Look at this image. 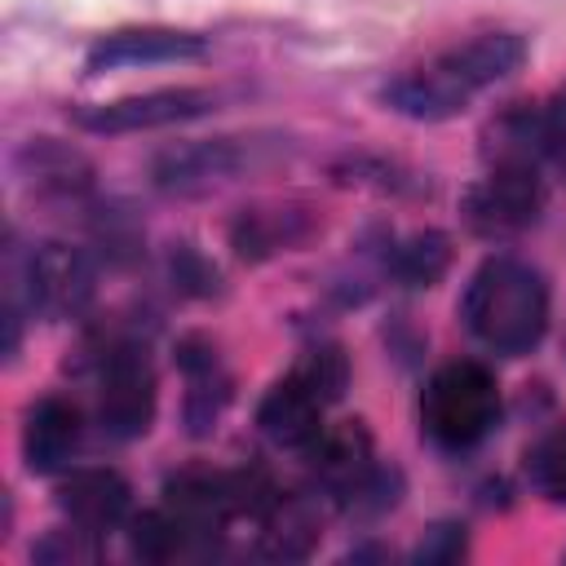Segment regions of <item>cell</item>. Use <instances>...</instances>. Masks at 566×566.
Masks as SVG:
<instances>
[{"label": "cell", "mask_w": 566, "mask_h": 566, "mask_svg": "<svg viewBox=\"0 0 566 566\" xmlns=\"http://www.w3.org/2000/svg\"><path fill=\"white\" fill-rule=\"evenodd\" d=\"M93 539H97V535H88V531H80V526L53 531L49 539L35 544V562H80V557H93V553H97Z\"/></svg>", "instance_id": "cell-23"}, {"label": "cell", "mask_w": 566, "mask_h": 566, "mask_svg": "<svg viewBox=\"0 0 566 566\" xmlns=\"http://www.w3.org/2000/svg\"><path fill=\"white\" fill-rule=\"evenodd\" d=\"M261 526V553L279 557V562H296L310 557V548L318 544V509L305 495H283L256 517Z\"/></svg>", "instance_id": "cell-16"}, {"label": "cell", "mask_w": 566, "mask_h": 566, "mask_svg": "<svg viewBox=\"0 0 566 566\" xmlns=\"http://www.w3.org/2000/svg\"><path fill=\"white\" fill-rule=\"evenodd\" d=\"M451 265V239L442 230H416L385 252V270L402 287H433Z\"/></svg>", "instance_id": "cell-18"}, {"label": "cell", "mask_w": 566, "mask_h": 566, "mask_svg": "<svg viewBox=\"0 0 566 566\" xmlns=\"http://www.w3.org/2000/svg\"><path fill=\"white\" fill-rule=\"evenodd\" d=\"M177 367L186 371V402H181V420L190 438H208L221 420V411L230 407V389L234 380L221 367V354L208 336L190 332L177 340Z\"/></svg>", "instance_id": "cell-12"}, {"label": "cell", "mask_w": 566, "mask_h": 566, "mask_svg": "<svg viewBox=\"0 0 566 566\" xmlns=\"http://www.w3.org/2000/svg\"><path fill=\"white\" fill-rule=\"evenodd\" d=\"M460 318L482 349L500 358H522L548 332V283L531 261L495 252L469 274Z\"/></svg>", "instance_id": "cell-2"}, {"label": "cell", "mask_w": 566, "mask_h": 566, "mask_svg": "<svg viewBox=\"0 0 566 566\" xmlns=\"http://www.w3.org/2000/svg\"><path fill=\"white\" fill-rule=\"evenodd\" d=\"M57 509L66 513L71 526H80V531L102 539V535L128 526V517H133V486L111 464L66 469L62 482H57Z\"/></svg>", "instance_id": "cell-8"}, {"label": "cell", "mask_w": 566, "mask_h": 566, "mask_svg": "<svg viewBox=\"0 0 566 566\" xmlns=\"http://www.w3.org/2000/svg\"><path fill=\"white\" fill-rule=\"evenodd\" d=\"M500 380L478 358L442 363L420 389V429L442 451H473L500 424Z\"/></svg>", "instance_id": "cell-3"}, {"label": "cell", "mask_w": 566, "mask_h": 566, "mask_svg": "<svg viewBox=\"0 0 566 566\" xmlns=\"http://www.w3.org/2000/svg\"><path fill=\"white\" fill-rule=\"evenodd\" d=\"M314 469V478L323 482V491L332 500H345L363 478L367 469L376 464V447H371V433L363 420H340V424H323V433L301 451Z\"/></svg>", "instance_id": "cell-14"}, {"label": "cell", "mask_w": 566, "mask_h": 566, "mask_svg": "<svg viewBox=\"0 0 566 566\" xmlns=\"http://www.w3.org/2000/svg\"><path fill=\"white\" fill-rule=\"evenodd\" d=\"M256 159H261V142H252V137L177 142L150 159V186L172 199H195V195H212L226 181L243 177Z\"/></svg>", "instance_id": "cell-5"}, {"label": "cell", "mask_w": 566, "mask_h": 566, "mask_svg": "<svg viewBox=\"0 0 566 566\" xmlns=\"http://www.w3.org/2000/svg\"><path fill=\"white\" fill-rule=\"evenodd\" d=\"M208 544H212V539H203L199 531H190V526H186L177 513H168L164 504L128 517V548H133V557H142V562L164 566V562H177V557H195V553H203Z\"/></svg>", "instance_id": "cell-17"}, {"label": "cell", "mask_w": 566, "mask_h": 566, "mask_svg": "<svg viewBox=\"0 0 566 566\" xmlns=\"http://www.w3.org/2000/svg\"><path fill=\"white\" fill-rule=\"evenodd\" d=\"M526 62V40L517 31H486L464 40L460 49H442L429 62L394 75L380 88V102L407 119H455L482 88L509 80Z\"/></svg>", "instance_id": "cell-1"}, {"label": "cell", "mask_w": 566, "mask_h": 566, "mask_svg": "<svg viewBox=\"0 0 566 566\" xmlns=\"http://www.w3.org/2000/svg\"><path fill=\"white\" fill-rule=\"evenodd\" d=\"M208 40L199 31L177 27H119L93 40L84 57V75H106L119 66H164V62H199Z\"/></svg>", "instance_id": "cell-9"}, {"label": "cell", "mask_w": 566, "mask_h": 566, "mask_svg": "<svg viewBox=\"0 0 566 566\" xmlns=\"http://www.w3.org/2000/svg\"><path fill=\"white\" fill-rule=\"evenodd\" d=\"M292 376H301L327 407L345 394V385H349V358H345V349L336 345V340H314L310 349H301V358L292 363Z\"/></svg>", "instance_id": "cell-19"}, {"label": "cell", "mask_w": 566, "mask_h": 566, "mask_svg": "<svg viewBox=\"0 0 566 566\" xmlns=\"http://www.w3.org/2000/svg\"><path fill=\"white\" fill-rule=\"evenodd\" d=\"M526 478L544 500L566 504V420L535 438L526 451Z\"/></svg>", "instance_id": "cell-20"}, {"label": "cell", "mask_w": 566, "mask_h": 566, "mask_svg": "<svg viewBox=\"0 0 566 566\" xmlns=\"http://www.w3.org/2000/svg\"><path fill=\"white\" fill-rule=\"evenodd\" d=\"M13 172L40 199H84L97 186L93 159L80 146L57 137H27L13 150Z\"/></svg>", "instance_id": "cell-10"}, {"label": "cell", "mask_w": 566, "mask_h": 566, "mask_svg": "<svg viewBox=\"0 0 566 566\" xmlns=\"http://www.w3.org/2000/svg\"><path fill=\"white\" fill-rule=\"evenodd\" d=\"M217 111V93L195 88V84H177V88H150V93H133V97H115V102H88L75 106L71 119L84 133H102V137H119V133H155V128H172L186 119H199Z\"/></svg>", "instance_id": "cell-7"}, {"label": "cell", "mask_w": 566, "mask_h": 566, "mask_svg": "<svg viewBox=\"0 0 566 566\" xmlns=\"http://www.w3.org/2000/svg\"><path fill=\"white\" fill-rule=\"evenodd\" d=\"M323 411L327 402L301 380V376H283L265 389L261 407H256V429L274 442V447H287V451H305L318 433H323Z\"/></svg>", "instance_id": "cell-15"}, {"label": "cell", "mask_w": 566, "mask_h": 566, "mask_svg": "<svg viewBox=\"0 0 566 566\" xmlns=\"http://www.w3.org/2000/svg\"><path fill=\"white\" fill-rule=\"evenodd\" d=\"M544 177L526 164H491V172L469 186L464 195V221L482 239H513L531 230L544 212Z\"/></svg>", "instance_id": "cell-6"}, {"label": "cell", "mask_w": 566, "mask_h": 566, "mask_svg": "<svg viewBox=\"0 0 566 566\" xmlns=\"http://www.w3.org/2000/svg\"><path fill=\"white\" fill-rule=\"evenodd\" d=\"M168 270H172L177 292H186V296H217V292H221V274H217L212 261H203L190 243H177V248H172Z\"/></svg>", "instance_id": "cell-21"}, {"label": "cell", "mask_w": 566, "mask_h": 566, "mask_svg": "<svg viewBox=\"0 0 566 566\" xmlns=\"http://www.w3.org/2000/svg\"><path fill=\"white\" fill-rule=\"evenodd\" d=\"M80 438H84V416L62 394L35 398L27 407V416H22V460L40 478L66 473L75 451H80Z\"/></svg>", "instance_id": "cell-11"}, {"label": "cell", "mask_w": 566, "mask_h": 566, "mask_svg": "<svg viewBox=\"0 0 566 566\" xmlns=\"http://www.w3.org/2000/svg\"><path fill=\"white\" fill-rule=\"evenodd\" d=\"M159 411V380L137 340H102L97 349V424L115 442L150 433Z\"/></svg>", "instance_id": "cell-4"}, {"label": "cell", "mask_w": 566, "mask_h": 566, "mask_svg": "<svg viewBox=\"0 0 566 566\" xmlns=\"http://www.w3.org/2000/svg\"><path fill=\"white\" fill-rule=\"evenodd\" d=\"M464 553H469L464 526H460V522H433V526L424 531V539L416 544L411 562H420V566H447V562H460Z\"/></svg>", "instance_id": "cell-22"}, {"label": "cell", "mask_w": 566, "mask_h": 566, "mask_svg": "<svg viewBox=\"0 0 566 566\" xmlns=\"http://www.w3.org/2000/svg\"><path fill=\"white\" fill-rule=\"evenodd\" d=\"M548 164L562 172L566 181V102L548 106Z\"/></svg>", "instance_id": "cell-24"}, {"label": "cell", "mask_w": 566, "mask_h": 566, "mask_svg": "<svg viewBox=\"0 0 566 566\" xmlns=\"http://www.w3.org/2000/svg\"><path fill=\"white\" fill-rule=\"evenodd\" d=\"M314 230H318V221L301 203H252V208H239L234 212V221H230V248L243 261H270L279 252L301 248Z\"/></svg>", "instance_id": "cell-13"}]
</instances>
